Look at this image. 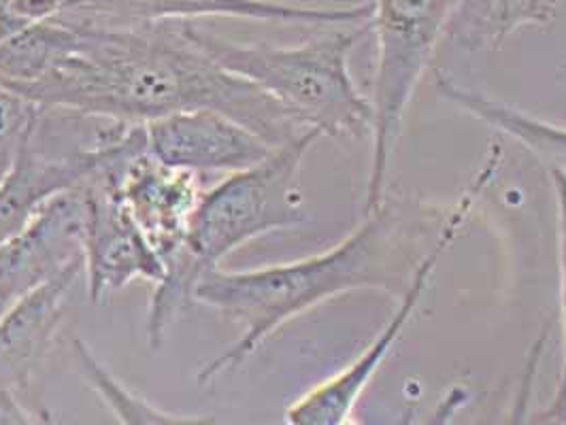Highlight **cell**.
<instances>
[{
    "instance_id": "6",
    "label": "cell",
    "mask_w": 566,
    "mask_h": 425,
    "mask_svg": "<svg viewBox=\"0 0 566 425\" xmlns=\"http://www.w3.org/2000/svg\"><path fill=\"white\" fill-rule=\"evenodd\" d=\"M501 164V149H492L490 158L485 160V167L480 170L475 181L467 188V192L450 206L448 220L441 227L434 245L420 262L413 281L409 289L398 298L397 311L388 319V323L379 330V334L368 342L363 353L352 360L345 369L337 374L324 379L310 392H305L298 400H294L285 411V424L290 425H349L354 424V413L365 396V392L375 379V374L384 366L388 355L392 353L398 339L402 337L405 328L413 319L418 311L422 296L428 285L432 281V275L441 262L443 254L453 245L458 234L467 224L473 204L482 196L485 185L492 181L494 172Z\"/></svg>"
},
{
    "instance_id": "1",
    "label": "cell",
    "mask_w": 566,
    "mask_h": 425,
    "mask_svg": "<svg viewBox=\"0 0 566 425\" xmlns=\"http://www.w3.org/2000/svg\"><path fill=\"white\" fill-rule=\"evenodd\" d=\"M71 26L77 29L75 50L45 77L13 89L41 109L119 124L218 109L271 147L312 130L262 87L220 66L192 39L188 22Z\"/></svg>"
},
{
    "instance_id": "3",
    "label": "cell",
    "mask_w": 566,
    "mask_h": 425,
    "mask_svg": "<svg viewBox=\"0 0 566 425\" xmlns=\"http://www.w3.org/2000/svg\"><path fill=\"white\" fill-rule=\"evenodd\" d=\"M322 137L312 128L275 147L262 162L230 172L216 188L202 192L186 243L165 262V277L149 300L147 332L154 339L169 334L177 317L195 302L200 279L220 268L224 257L258 236L307 224L298 181L305 156Z\"/></svg>"
},
{
    "instance_id": "16",
    "label": "cell",
    "mask_w": 566,
    "mask_h": 425,
    "mask_svg": "<svg viewBox=\"0 0 566 425\" xmlns=\"http://www.w3.org/2000/svg\"><path fill=\"white\" fill-rule=\"evenodd\" d=\"M73 358H75V366L80 370L82 379L94 390V394L107 404V408L114 413L115 419L122 424H216L213 417L170 413V411L151 404L149 400H145L139 394H135L98 362V358L92 353V349L82 339L73 340Z\"/></svg>"
},
{
    "instance_id": "7",
    "label": "cell",
    "mask_w": 566,
    "mask_h": 425,
    "mask_svg": "<svg viewBox=\"0 0 566 425\" xmlns=\"http://www.w3.org/2000/svg\"><path fill=\"white\" fill-rule=\"evenodd\" d=\"M370 15V0L354 7H312L282 0H69L56 18L71 24L122 29L158 22H188L197 18L345 26L367 22Z\"/></svg>"
},
{
    "instance_id": "21",
    "label": "cell",
    "mask_w": 566,
    "mask_h": 425,
    "mask_svg": "<svg viewBox=\"0 0 566 425\" xmlns=\"http://www.w3.org/2000/svg\"><path fill=\"white\" fill-rule=\"evenodd\" d=\"M4 4H7V0H0V9H2V7H4Z\"/></svg>"
},
{
    "instance_id": "4",
    "label": "cell",
    "mask_w": 566,
    "mask_h": 425,
    "mask_svg": "<svg viewBox=\"0 0 566 425\" xmlns=\"http://www.w3.org/2000/svg\"><path fill=\"white\" fill-rule=\"evenodd\" d=\"M373 30L370 20L335 26L301 45H241L190 24L200 47L230 73L280 100L307 128L324 137L367 139L373 135V103L349 71V56Z\"/></svg>"
},
{
    "instance_id": "9",
    "label": "cell",
    "mask_w": 566,
    "mask_h": 425,
    "mask_svg": "<svg viewBox=\"0 0 566 425\" xmlns=\"http://www.w3.org/2000/svg\"><path fill=\"white\" fill-rule=\"evenodd\" d=\"M82 188L48 200L24 230L0 245V315L41 285L84 264Z\"/></svg>"
},
{
    "instance_id": "17",
    "label": "cell",
    "mask_w": 566,
    "mask_h": 425,
    "mask_svg": "<svg viewBox=\"0 0 566 425\" xmlns=\"http://www.w3.org/2000/svg\"><path fill=\"white\" fill-rule=\"evenodd\" d=\"M41 117L43 109L36 103L0 84V181L36 135Z\"/></svg>"
},
{
    "instance_id": "5",
    "label": "cell",
    "mask_w": 566,
    "mask_h": 425,
    "mask_svg": "<svg viewBox=\"0 0 566 425\" xmlns=\"http://www.w3.org/2000/svg\"><path fill=\"white\" fill-rule=\"evenodd\" d=\"M370 26L377 39L373 77V151L365 213L388 192V174L407 109L446 36L453 0H370Z\"/></svg>"
},
{
    "instance_id": "20",
    "label": "cell",
    "mask_w": 566,
    "mask_h": 425,
    "mask_svg": "<svg viewBox=\"0 0 566 425\" xmlns=\"http://www.w3.org/2000/svg\"><path fill=\"white\" fill-rule=\"evenodd\" d=\"M69 0H9V9L27 24L56 18Z\"/></svg>"
},
{
    "instance_id": "12",
    "label": "cell",
    "mask_w": 566,
    "mask_h": 425,
    "mask_svg": "<svg viewBox=\"0 0 566 425\" xmlns=\"http://www.w3.org/2000/svg\"><path fill=\"white\" fill-rule=\"evenodd\" d=\"M27 142L13 169L0 181V245L24 230L36 211L60 192L80 188L96 169V149L87 147L50 156Z\"/></svg>"
},
{
    "instance_id": "10",
    "label": "cell",
    "mask_w": 566,
    "mask_h": 425,
    "mask_svg": "<svg viewBox=\"0 0 566 425\" xmlns=\"http://www.w3.org/2000/svg\"><path fill=\"white\" fill-rule=\"evenodd\" d=\"M149 151L192 172H237L262 162L275 147L218 109H190L145 124Z\"/></svg>"
},
{
    "instance_id": "13",
    "label": "cell",
    "mask_w": 566,
    "mask_h": 425,
    "mask_svg": "<svg viewBox=\"0 0 566 425\" xmlns=\"http://www.w3.org/2000/svg\"><path fill=\"white\" fill-rule=\"evenodd\" d=\"M434 87L443 100L452 103L462 114L471 115L496 132L520 142L547 170L566 174V126L545 121L503 100L490 98L478 89L458 84L443 71H437Z\"/></svg>"
},
{
    "instance_id": "8",
    "label": "cell",
    "mask_w": 566,
    "mask_h": 425,
    "mask_svg": "<svg viewBox=\"0 0 566 425\" xmlns=\"http://www.w3.org/2000/svg\"><path fill=\"white\" fill-rule=\"evenodd\" d=\"M85 199L84 273L92 302H105L133 281L160 284L165 262L112 188L90 174Z\"/></svg>"
},
{
    "instance_id": "19",
    "label": "cell",
    "mask_w": 566,
    "mask_h": 425,
    "mask_svg": "<svg viewBox=\"0 0 566 425\" xmlns=\"http://www.w3.org/2000/svg\"><path fill=\"white\" fill-rule=\"evenodd\" d=\"M52 415L36 413L24 406L20 394L0 390V425L50 424Z\"/></svg>"
},
{
    "instance_id": "11",
    "label": "cell",
    "mask_w": 566,
    "mask_h": 425,
    "mask_svg": "<svg viewBox=\"0 0 566 425\" xmlns=\"http://www.w3.org/2000/svg\"><path fill=\"white\" fill-rule=\"evenodd\" d=\"M82 273L84 264L69 268L0 315V390L29 392L50 355L69 294Z\"/></svg>"
},
{
    "instance_id": "14",
    "label": "cell",
    "mask_w": 566,
    "mask_h": 425,
    "mask_svg": "<svg viewBox=\"0 0 566 425\" xmlns=\"http://www.w3.org/2000/svg\"><path fill=\"white\" fill-rule=\"evenodd\" d=\"M563 0H453L446 36L460 50H499L513 32L547 26Z\"/></svg>"
},
{
    "instance_id": "15",
    "label": "cell",
    "mask_w": 566,
    "mask_h": 425,
    "mask_svg": "<svg viewBox=\"0 0 566 425\" xmlns=\"http://www.w3.org/2000/svg\"><path fill=\"white\" fill-rule=\"evenodd\" d=\"M77 45V29L52 18L0 41V84L20 89L45 77Z\"/></svg>"
},
{
    "instance_id": "2",
    "label": "cell",
    "mask_w": 566,
    "mask_h": 425,
    "mask_svg": "<svg viewBox=\"0 0 566 425\" xmlns=\"http://www.w3.org/2000/svg\"><path fill=\"white\" fill-rule=\"evenodd\" d=\"M450 209L411 196H386L335 247L258 270H209L195 300L224 312L241 337L197 374L200 387L237 370L287 321L352 291L375 289L400 298L434 245Z\"/></svg>"
},
{
    "instance_id": "18",
    "label": "cell",
    "mask_w": 566,
    "mask_h": 425,
    "mask_svg": "<svg viewBox=\"0 0 566 425\" xmlns=\"http://www.w3.org/2000/svg\"><path fill=\"white\" fill-rule=\"evenodd\" d=\"M549 179L558 202V254H560V326H563V369L558 376L556 394L549 406L538 413V424H566V174L549 170Z\"/></svg>"
}]
</instances>
